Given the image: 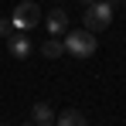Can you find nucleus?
Returning <instances> with one entry per match:
<instances>
[{"label":"nucleus","instance_id":"obj_1","mask_svg":"<svg viewBox=\"0 0 126 126\" xmlns=\"http://www.w3.org/2000/svg\"><path fill=\"white\" fill-rule=\"evenodd\" d=\"M116 3L119 0H95V3H89L85 7V31H106L109 24H112V10H116Z\"/></svg>","mask_w":126,"mask_h":126},{"label":"nucleus","instance_id":"obj_2","mask_svg":"<svg viewBox=\"0 0 126 126\" xmlns=\"http://www.w3.org/2000/svg\"><path fill=\"white\" fill-rule=\"evenodd\" d=\"M65 51L72 55V58H89L92 51H95V38H92V31H65Z\"/></svg>","mask_w":126,"mask_h":126},{"label":"nucleus","instance_id":"obj_3","mask_svg":"<svg viewBox=\"0 0 126 126\" xmlns=\"http://www.w3.org/2000/svg\"><path fill=\"white\" fill-rule=\"evenodd\" d=\"M10 21H14V27H21V31H31L34 24L41 21V7H38L34 0H21V3L14 7V17H10Z\"/></svg>","mask_w":126,"mask_h":126},{"label":"nucleus","instance_id":"obj_4","mask_svg":"<svg viewBox=\"0 0 126 126\" xmlns=\"http://www.w3.org/2000/svg\"><path fill=\"white\" fill-rule=\"evenodd\" d=\"M7 51H10L17 62H24V58L31 55V41H27L24 34H14V31H10V34H7Z\"/></svg>","mask_w":126,"mask_h":126},{"label":"nucleus","instance_id":"obj_5","mask_svg":"<svg viewBox=\"0 0 126 126\" xmlns=\"http://www.w3.org/2000/svg\"><path fill=\"white\" fill-rule=\"evenodd\" d=\"M65 31H68V14H65L62 7H55V10L48 14V34H51V38H62Z\"/></svg>","mask_w":126,"mask_h":126},{"label":"nucleus","instance_id":"obj_6","mask_svg":"<svg viewBox=\"0 0 126 126\" xmlns=\"http://www.w3.org/2000/svg\"><path fill=\"white\" fill-rule=\"evenodd\" d=\"M31 119L38 126H55V109L48 102H34V109H31Z\"/></svg>","mask_w":126,"mask_h":126},{"label":"nucleus","instance_id":"obj_7","mask_svg":"<svg viewBox=\"0 0 126 126\" xmlns=\"http://www.w3.org/2000/svg\"><path fill=\"white\" fill-rule=\"evenodd\" d=\"M55 126H89V119L79 109H65L62 116H55Z\"/></svg>","mask_w":126,"mask_h":126},{"label":"nucleus","instance_id":"obj_8","mask_svg":"<svg viewBox=\"0 0 126 126\" xmlns=\"http://www.w3.org/2000/svg\"><path fill=\"white\" fill-rule=\"evenodd\" d=\"M62 51H65V44L58 41V38H51V41H44V44H41V55H44V58H58Z\"/></svg>","mask_w":126,"mask_h":126},{"label":"nucleus","instance_id":"obj_9","mask_svg":"<svg viewBox=\"0 0 126 126\" xmlns=\"http://www.w3.org/2000/svg\"><path fill=\"white\" fill-rule=\"evenodd\" d=\"M10 31H14V21H0V38H7Z\"/></svg>","mask_w":126,"mask_h":126},{"label":"nucleus","instance_id":"obj_10","mask_svg":"<svg viewBox=\"0 0 126 126\" xmlns=\"http://www.w3.org/2000/svg\"><path fill=\"white\" fill-rule=\"evenodd\" d=\"M21 126H38V123H34V119H27V123H21Z\"/></svg>","mask_w":126,"mask_h":126},{"label":"nucleus","instance_id":"obj_11","mask_svg":"<svg viewBox=\"0 0 126 126\" xmlns=\"http://www.w3.org/2000/svg\"><path fill=\"white\" fill-rule=\"evenodd\" d=\"M82 3H85V7H89V3H95V0H82Z\"/></svg>","mask_w":126,"mask_h":126},{"label":"nucleus","instance_id":"obj_12","mask_svg":"<svg viewBox=\"0 0 126 126\" xmlns=\"http://www.w3.org/2000/svg\"><path fill=\"white\" fill-rule=\"evenodd\" d=\"M0 126H10V123H0Z\"/></svg>","mask_w":126,"mask_h":126},{"label":"nucleus","instance_id":"obj_13","mask_svg":"<svg viewBox=\"0 0 126 126\" xmlns=\"http://www.w3.org/2000/svg\"><path fill=\"white\" fill-rule=\"evenodd\" d=\"M58 3H62V0H58Z\"/></svg>","mask_w":126,"mask_h":126}]
</instances>
